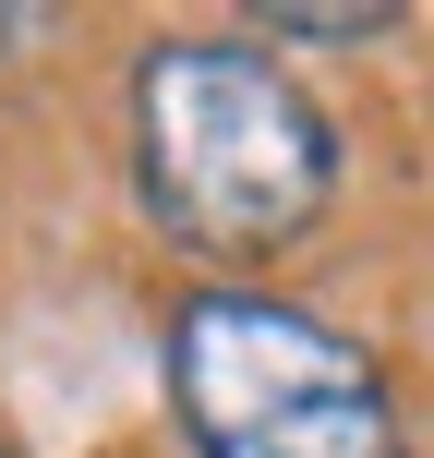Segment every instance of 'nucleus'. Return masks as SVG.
<instances>
[{
    "instance_id": "f257e3e1",
    "label": "nucleus",
    "mask_w": 434,
    "mask_h": 458,
    "mask_svg": "<svg viewBox=\"0 0 434 458\" xmlns=\"http://www.w3.org/2000/svg\"><path fill=\"white\" fill-rule=\"evenodd\" d=\"M133 145H145V206L217 266L302 242L338 182L314 97L242 37H169L133 72Z\"/></svg>"
},
{
    "instance_id": "f03ea898",
    "label": "nucleus",
    "mask_w": 434,
    "mask_h": 458,
    "mask_svg": "<svg viewBox=\"0 0 434 458\" xmlns=\"http://www.w3.org/2000/svg\"><path fill=\"white\" fill-rule=\"evenodd\" d=\"M169 398L206 458H411L374 350L253 290H193L169 314Z\"/></svg>"
},
{
    "instance_id": "7ed1b4c3",
    "label": "nucleus",
    "mask_w": 434,
    "mask_h": 458,
    "mask_svg": "<svg viewBox=\"0 0 434 458\" xmlns=\"http://www.w3.org/2000/svg\"><path fill=\"white\" fill-rule=\"evenodd\" d=\"M387 0H374V13H302V0H290V13H266V37H290V48H374V37H387Z\"/></svg>"
},
{
    "instance_id": "20e7f679",
    "label": "nucleus",
    "mask_w": 434,
    "mask_h": 458,
    "mask_svg": "<svg viewBox=\"0 0 434 458\" xmlns=\"http://www.w3.org/2000/svg\"><path fill=\"white\" fill-rule=\"evenodd\" d=\"M24 37H37V13H0V48H24Z\"/></svg>"
},
{
    "instance_id": "39448f33",
    "label": "nucleus",
    "mask_w": 434,
    "mask_h": 458,
    "mask_svg": "<svg viewBox=\"0 0 434 458\" xmlns=\"http://www.w3.org/2000/svg\"><path fill=\"white\" fill-rule=\"evenodd\" d=\"M0 458H13V446H0Z\"/></svg>"
}]
</instances>
